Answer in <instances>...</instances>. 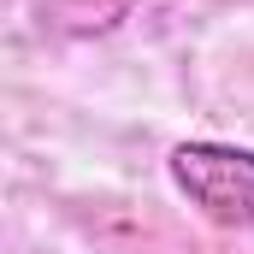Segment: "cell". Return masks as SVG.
Returning a JSON list of instances; mask_svg holds the SVG:
<instances>
[{
  "mask_svg": "<svg viewBox=\"0 0 254 254\" xmlns=\"http://www.w3.org/2000/svg\"><path fill=\"white\" fill-rule=\"evenodd\" d=\"M178 195L219 231H254V148L178 142L166 160Z\"/></svg>",
  "mask_w": 254,
  "mask_h": 254,
  "instance_id": "obj_1",
  "label": "cell"
}]
</instances>
